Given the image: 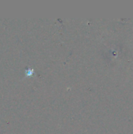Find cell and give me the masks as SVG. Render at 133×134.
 Masks as SVG:
<instances>
[{
	"mask_svg": "<svg viewBox=\"0 0 133 134\" xmlns=\"http://www.w3.org/2000/svg\"><path fill=\"white\" fill-rule=\"evenodd\" d=\"M33 73H34V70H33V69H28V70L27 71V72H26V75H27V76H30V75H31Z\"/></svg>",
	"mask_w": 133,
	"mask_h": 134,
	"instance_id": "cell-1",
	"label": "cell"
}]
</instances>
